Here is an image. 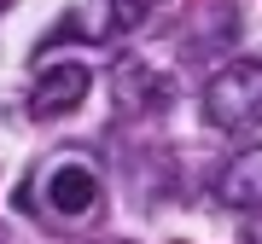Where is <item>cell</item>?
Segmentation results:
<instances>
[{
    "label": "cell",
    "mask_w": 262,
    "mask_h": 244,
    "mask_svg": "<svg viewBox=\"0 0 262 244\" xmlns=\"http://www.w3.org/2000/svg\"><path fill=\"white\" fill-rule=\"evenodd\" d=\"M204 122L222 134H245L262 122V64L256 58H233L227 70L210 76L204 87Z\"/></svg>",
    "instance_id": "1"
},
{
    "label": "cell",
    "mask_w": 262,
    "mask_h": 244,
    "mask_svg": "<svg viewBox=\"0 0 262 244\" xmlns=\"http://www.w3.org/2000/svg\"><path fill=\"white\" fill-rule=\"evenodd\" d=\"M41 198L58 221H88L99 209V169L88 157H58L47 175H41Z\"/></svg>",
    "instance_id": "2"
},
{
    "label": "cell",
    "mask_w": 262,
    "mask_h": 244,
    "mask_svg": "<svg viewBox=\"0 0 262 244\" xmlns=\"http://www.w3.org/2000/svg\"><path fill=\"white\" fill-rule=\"evenodd\" d=\"M88 87H94V70L76 64V58H64V64H41L35 87H29V116H35V122H53V116L82 111Z\"/></svg>",
    "instance_id": "3"
},
{
    "label": "cell",
    "mask_w": 262,
    "mask_h": 244,
    "mask_svg": "<svg viewBox=\"0 0 262 244\" xmlns=\"http://www.w3.org/2000/svg\"><path fill=\"white\" fill-rule=\"evenodd\" d=\"M111 99H117V116H151V111H163V105L175 99V82H169L163 70H151L146 58L128 53L111 70Z\"/></svg>",
    "instance_id": "4"
},
{
    "label": "cell",
    "mask_w": 262,
    "mask_h": 244,
    "mask_svg": "<svg viewBox=\"0 0 262 244\" xmlns=\"http://www.w3.org/2000/svg\"><path fill=\"white\" fill-rule=\"evenodd\" d=\"M151 12H158V0H88L70 23H76L82 41H122L128 29H140Z\"/></svg>",
    "instance_id": "5"
},
{
    "label": "cell",
    "mask_w": 262,
    "mask_h": 244,
    "mask_svg": "<svg viewBox=\"0 0 262 244\" xmlns=\"http://www.w3.org/2000/svg\"><path fill=\"white\" fill-rule=\"evenodd\" d=\"M215 198H222L227 209H245V215L262 209V145H245L239 157L222 163V175H215Z\"/></svg>",
    "instance_id": "6"
},
{
    "label": "cell",
    "mask_w": 262,
    "mask_h": 244,
    "mask_svg": "<svg viewBox=\"0 0 262 244\" xmlns=\"http://www.w3.org/2000/svg\"><path fill=\"white\" fill-rule=\"evenodd\" d=\"M239 244H262V209H256V221L245 227V238H239Z\"/></svg>",
    "instance_id": "7"
},
{
    "label": "cell",
    "mask_w": 262,
    "mask_h": 244,
    "mask_svg": "<svg viewBox=\"0 0 262 244\" xmlns=\"http://www.w3.org/2000/svg\"><path fill=\"white\" fill-rule=\"evenodd\" d=\"M0 6H12V0H0Z\"/></svg>",
    "instance_id": "8"
}]
</instances>
